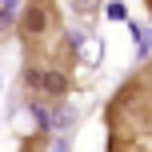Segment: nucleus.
<instances>
[{"label":"nucleus","instance_id":"obj_2","mask_svg":"<svg viewBox=\"0 0 152 152\" xmlns=\"http://www.w3.org/2000/svg\"><path fill=\"white\" fill-rule=\"evenodd\" d=\"M104 128L112 140H152V84L140 76L124 80L112 92V100L104 104Z\"/></svg>","mask_w":152,"mask_h":152},{"label":"nucleus","instance_id":"obj_6","mask_svg":"<svg viewBox=\"0 0 152 152\" xmlns=\"http://www.w3.org/2000/svg\"><path fill=\"white\" fill-rule=\"evenodd\" d=\"M136 76H140V80H144V84H152V60H148V64H144V68H140Z\"/></svg>","mask_w":152,"mask_h":152},{"label":"nucleus","instance_id":"obj_3","mask_svg":"<svg viewBox=\"0 0 152 152\" xmlns=\"http://www.w3.org/2000/svg\"><path fill=\"white\" fill-rule=\"evenodd\" d=\"M20 152H48V128H36L20 140Z\"/></svg>","mask_w":152,"mask_h":152},{"label":"nucleus","instance_id":"obj_4","mask_svg":"<svg viewBox=\"0 0 152 152\" xmlns=\"http://www.w3.org/2000/svg\"><path fill=\"white\" fill-rule=\"evenodd\" d=\"M104 152H152V144H140V140H112L108 136Z\"/></svg>","mask_w":152,"mask_h":152},{"label":"nucleus","instance_id":"obj_5","mask_svg":"<svg viewBox=\"0 0 152 152\" xmlns=\"http://www.w3.org/2000/svg\"><path fill=\"white\" fill-rule=\"evenodd\" d=\"M72 4H76V8H80V12H84V16H92V12H96V4H100V0H72Z\"/></svg>","mask_w":152,"mask_h":152},{"label":"nucleus","instance_id":"obj_1","mask_svg":"<svg viewBox=\"0 0 152 152\" xmlns=\"http://www.w3.org/2000/svg\"><path fill=\"white\" fill-rule=\"evenodd\" d=\"M16 40L24 52L20 72L44 76H76V36L64 24V12L56 0H24L16 16Z\"/></svg>","mask_w":152,"mask_h":152},{"label":"nucleus","instance_id":"obj_7","mask_svg":"<svg viewBox=\"0 0 152 152\" xmlns=\"http://www.w3.org/2000/svg\"><path fill=\"white\" fill-rule=\"evenodd\" d=\"M144 8H148V16H152V0H144Z\"/></svg>","mask_w":152,"mask_h":152}]
</instances>
